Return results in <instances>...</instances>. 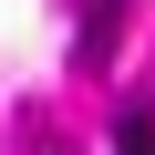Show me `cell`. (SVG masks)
<instances>
[{
	"instance_id": "1",
	"label": "cell",
	"mask_w": 155,
	"mask_h": 155,
	"mask_svg": "<svg viewBox=\"0 0 155 155\" xmlns=\"http://www.w3.org/2000/svg\"><path fill=\"white\" fill-rule=\"evenodd\" d=\"M124 11H134V0H83V31H72V52H83V72H104V62L124 52Z\"/></svg>"
},
{
	"instance_id": "2",
	"label": "cell",
	"mask_w": 155,
	"mask_h": 155,
	"mask_svg": "<svg viewBox=\"0 0 155 155\" xmlns=\"http://www.w3.org/2000/svg\"><path fill=\"white\" fill-rule=\"evenodd\" d=\"M114 155H155V114H145V104H134V114L114 124Z\"/></svg>"
},
{
	"instance_id": "3",
	"label": "cell",
	"mask_w": 155,
	"mask_h": 155,
	"mask_svg": "<svg viewBox=\"0 0 155 155\" xmlns=\"http://www.w3.org/2000/svg\"><path fill=\"white\" fill-rule=\"evenodd\" d=\"M52 155H72V145H52Z\"/></svg>"
}]
</instances>
